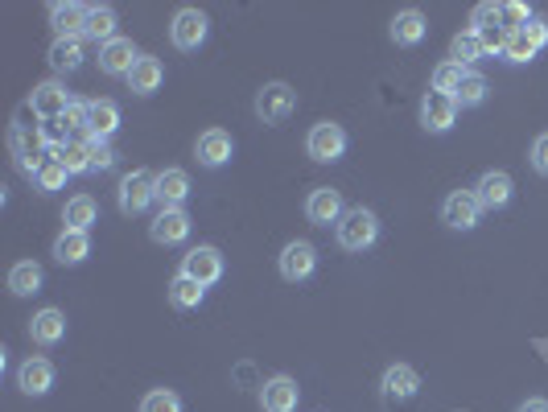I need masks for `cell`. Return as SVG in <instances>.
Returning <instances> with one entry per match:
<instances>
[{"label":"cell","mask_w":548,"mask_h":412,"mask_svg":"<svg viewBox=\"0 0 548 412\" xmlns=\"http://www.w3.org/2000/svg\"><path fill=\"white\" fill-rule=\"evenodd\" d=\"M87 165H91V174H104V169H112L116 165L112 141H91V136H87Z\"/></svg>","instance_id":"obj_38"},{"label":"cell","mask_w":548,"mask_h":412,"mask_svg":"<svg viewBox=\"0 0 548 412\" xmlns=\"http://www.w3.org/2000/svg\"><path fill=\"white\" fill-rule=\"evenodd\" d=\"M478 58H487V46H483V33H474V29H462L458 38L450 42V62H458V66H470L478 62Z\"/></svg>","instance_id":"obj_29"},{"label":"cell","mask_w":548,"mask_h":412,"mask_svg":"<svg viewBox=\"0 0 548 412\" xmlns=\"http://www.w3.org/2000/svg\"><path fill=\"white\" fill-rule=\"evenodd\" d=\"M462 79H466V66H458V62H450V58L433 66V91H441V95H458Z\"/></svg>","instance_id":"obj_33"},{"label":"cell","mask_w":548,"mask_h":412,"mask_svg":"<svg viewBox=\"0 0 548 412\" xmlns=\"http://www.w3.org/2000/svg\"><path fill=\"white\" fill-rule=\"evenodd\" d=\"M9 289H13V297H33V293L42 289V268L33 264V260L13 264L9 268Z\"/></svg>","instance_id":"obj_31"},{"label":"cell","mask_w":548,"mask_h":412,"mask_svg":"<svg viewBox=\"0 0 548 412\" xmlns=\"http://www.w3.org/2000/svg\"><path fill=\"white\" fill-rule=\"evenodd\" d=\"M87 256H91V231L62 227V235L54 239V260L58 264H83Z\"/></svg>","instance_id":"obj_25"},{"label":"cell","mask_w":548,"mask_h":412,"mask_svg":"<svg viewBox=\"0 0 548 412\" xmlns=\"http://www.w3.org/2000/svg\"><path fill=\"white\" fill-rule=\"evenodd\" d=\"M136 62H141V50L132 46V38H112L108 46H99V71L112 79H128Z\"/></svg>","instance_id":"obj_13"},{"label":"cell","mask_w":548,"mask_h":412,"mask_svg":"<svg viewBox=\"0 0 548 412\" xmlns=\"http://www.w3.org/2000/svg\"><path fill=\"white\" fill-rule=\"evenodd\" d=\"M62 128L71 136H79V141H87V103H71L62 116Z\"/></svg>","instance_id":"obj_41"},{"label":"cell","mask_w":548,"mask_h":412,"mask_svg":"<svg viewBox=\"0 0 548 412\" xmlns=\"http://www.w3.org/2000/svg\"><path fill=\"white\" fill-rule=\"evenodd\" d=\"M120 128V103L116 99H91L87 103V136L91 141H112Z\"/></svg>","instance_id":"obj_17"},{"label":"cell","mask_w":548,"mask_h":412,"mask_svg":"<svg viewBox=\"0 0 548 412\" xmlns=\"http://www.w3.org/2000/svg\"><path fill=\"white\" fill-rule=\"evenodd\" d=\"M441 223L450 231H474L478 223H483V202H478L474 190H454L445 194L441 202Z\"/></svg>","instance_id":"obj_4"},{"label":"cell","mask_w":548,"mask_h":412,"mask_svg":"<svg viewBox=\"0 0 548 412\" xmlns=\"http://www.w3.org/2000/svg\"><path fill=\"white\" fill-rule=\"evenodd\" d=\"M487 91H491V83L478 75V71H466V79H462V87H458V108H478V103H487Z\"/></svg>","instance_id":"obj_34"},{"label":"cell","mask_w":548,"mask_h":412,"mask_svg":"<svg viewBox=\"0 0 548 412\" xmlns=\"http://www.w3.org/2000/svg\"><path fill=\"white\" fill-rule=\"evenodd\" d=\"M83 38H91V42H99V46H108L112 38H120V33H116V9H112V5H91V9H87Z\"/></svg>","instance_id":"obj_27"},{"label":"cell","mask_w":548,"mask_h":412,"mask_svg":"<svg viewBox=\"0 0 548 412\" xmlns=\"http://www.w3.org/2000/svg\"><path fill=\"white\" fill-rule=\"evenodd\" d=\"M161 83H165V66H161V58L141 54V62H136L132 75H128V91H132V95H153V91H161Z\"/></svg>","instance_id":"obj_24"},{"label":"cell","mask_w":548,"mask_h":412,"mask_svg":"<svg viewBox=\"0 0 548 412\" xmlns=\"http://www.w3.org/2000/svg\"><path fill=\"white\" fill-rule=\"evenodd\" d=\"M524 33L532 38V46H536V50H544V46H548V21H544V17H532V21L524 25Z\"/></svg>","instance_id":"obj_43"},{"label":"cell","mask_w":548,"mask_h":412,"mask_svg":"<svg viewBox=\"0 0 548 412\" xmlns=\"http://www.w3.org/2000/svg\"><path fill=\"white\" fill-rule=\"evenodd\" d=\"M347 215V202H342V194L334 186H318L310 190V198H305V219H310L314 227H338V219Z\"/></svg>","instance_id":"obj_11"},{"label":"cell","mask_w":548,"mask_h":412,"mask_svg":"<svg viewBox=\"0 0 548 412\" xmlns=\"http://www.w3.org/2000/svg\"><path fill=\"white\" fill-rule=\"evenodd\" d=\"M277 268H281V277H285L289 285L310 281V277H314V268H318V248L310 244V239H293V244L281 248Z\"/></svg>","instance_id":"obj_8"},{"label":"cell","mask_w":548,"mask_h":412,"mask_svg":"<svg viewBox=\"0 0 548 412\" xmlns=\"http://www.w3.org/2000/svg\"><path fill=\"white\" fill-rule=\"evenodd\" d=\"M384 396L388 400H396V404H404V400H413L417 392H421V375L408 367V363H396V367H388L384 371Z\"/></svg>","instance_id":"obj_23"},{"label":"cell","mask_w":548,"mask_h":412,"mask_svg":"<svg viewBox=\"0 0 548 412\" xmlns=\"http://www.w3.org/2000/svg\"><path fill=\"white\" fill-rule=\"evenodd\" d=\"M334 235H338L342 252H367L375 239H380V219H375V211H367V206H347V215L338 219Z\"/></svg>","instance_id":"obj_1"},{"label":"cell","mask_w":548,"mask_h":412,"mask_svg":"<svg viewBox=\"0 0 548 412\" xmlns=\"http://www.w3.org/2000/svg\"><path fill=\"white\" fill-rule=\"evenodd\" d=\"M540 50L532 46V38H528V33L520 29V33H507V46H503V58L507 62H516V66H524V62H532Z\"/></svg>","instance_id":"obj_36"},{"label":"cell","mask_w":548,"mask_h":412,"mask_svg":"<svg viewBox=\"0 0 548 412\" xmlns=\"http://www.w3.org/2000/svg\"><path fill=\"white\" fill-rule=\"evenodd\" d=\"M153 202H157V174H149V169L124 174V182H120V211L124 215H145Z\"/></svg>","instance_id":"obj_5"},{"label":"cell","mask_w":548,"mask_h":412,"mask_svg":"<svg viewBox=\"0 0 548 412\" xmlns=\"http://www.w3.org/2000/svg\"><path fill=\"white\" fill-rule=\"evenodd\" d=\"M66 178H71V169L62 165V157H58V153H46L42 165H38V174H33V186H38L42 194H54V190L66 186Z\"/></svg>","instance_id":"obj_30"},{"label":"cell","mask_w":548,"mask_h":412,"mask_svg":"<svg viewBox=\"0 0 548 412\" xmlns=\"http://www.w3.org/2000/svg\"><path fill=\"white\" fill-rule=\"evenodd\" d=\"M87 38H54V46H50V66L58 75H71V71H79L83 66V58H87V46H83Z\"/></svg>","instance_id":"obj_26"},{"label":"cell","mask_w":548,"mask_h":412,"mask_svg":"<svg viewBox=\"0 0 548 412\" xmlns=\"http://www.w3.org/2000/svg\"><path fill=\"white\" fill-rule=\"evenodd\" d=\"M182 277L198 281L202 289L219 285V281H223V252H219V248H211V244H198V248H190V252L182 256Z\"/></svg>","instance_id":"obj_7"},{"label":"cell","mask_w":548,"mask_h":412,"mask_svg":"<svg viewBox=\"0 0 548 412\" xmlns=\"http://www.w3.org/2000/svg\"><path fill=\"white\" fill-rule=\"evenodd\" d=\"M207 33H211V21L202 9H178L174 21H169V42H174L182 54L198 50L202 42H207Z\"/></svg>","instance_id":"obj_6"},{"label":"cell","mask_w":548,"mask_h":412,"mask_svg":"<svg viewBox=\"0 0 548 412\" xmlns=\"http://www.w3.org/2000/svg\"><path fill=\"white\" fill-rule=\"evenodd\" d=\"M528 21H532V9L524 5V0H507V5H503V29L507 33H520Z\"/></svg>","instance_id":"obj_40"},{"label":"cell","mask_w":548,"mask_h":412,"mask_svg":"<svg viewBox=\"0 0 548 412\" xmlns=\"http://www.w3.org/2000/svg\"><path fill=\"white\" fill-rule=\"evenodd\" d=\"M190 215L186 211H165V206H161V211L153 215V223H149V239H153V244H161V248H174V244H186V239H190Z\"/></svg>","instance_id":"obj_12"},{"label":"cell","mask_w":548,"mask_h":412,"mask_svg":"<svg viewBox=\"0 0 548 412\" xmlns=\"http://www.w3.org/2000/svg\"><path fill=\"white\" fill-rule=\"evenodd\" d=\"M71 103H75V99L66 95V87H62L58 79L38 83V87H33V95H29V108H33V116H42V120H62Z\"/></svg>","instance_id":"obj_14"},{"label":"cell","mask_w":548,"mask_h":412,"mask_svg":"<svg viewBox=\"0 0 548 412\" xmlns=\"http://www.w3.org/2000/svg\"><path fill=\"white\" fill-rule=\"evenodd\" d=\"M87 9L91 5H79V0H58V5H50V25H54L58 38H83Z\"/></svg>","instance_id":"obj_20"},{"label":"cell","mask_w":548,"mask_h":412,"mask_svg":"<svg viewBox=\"0 0 548 412\" xmlns=\"http://www.w3.org/2000/svg\"><path fill=\"white\" fill-rule=\"evenodd\" d=\"M17 388H21L25 396H46V392L54 388V363L42 359V355L25 359V363L17 367Z\"/></svg>","instance_id":"obj_18"},{"label":"cell","mask_w":548,"mask_h":412,"mask_svg":"<svg viewBox=\"0 0 548 412\" xmlns=\"http://www.w3.org/2000/svg\"><path fill=\"white\" fill-rule=\"evenodd\" d=\"M194 157L202 169H223L231 157H235V141H231V132L227 128H207L194 141Z\"/></svg>","instance_id":"obj_10"},{"label":"cell","mask_w":548,"mask_h":412,"mask_svg":"<svg viewBox=\"0 0 548 412\" xmlns=\"http://www.w3.org/2000/svg\"><path fill=\"white\" fill-rule=\"evenodd\" d=\"M458 124V99L454 95H441V91H429L421 99V128L441 136V132H450Z\"/></svg>","instance_id":"obj_9"},{"label":"cell","mask_w":548,"mask_h":412,"mask_svg":"<svg viewBox=\"0 0 548 412\" xmlns=\"http://www.w3.org/2000/svg\"><path fill=\"white\" fill-rule=\"evenodd\" d=\"M425 33H429V21H425L421 9H400V13L392 17V25H388V38H392L396 46H421Z\"/></svg>","instance_id":"obj_21"},{"label":"cell","mask_w":548,"mask_h":412,"mask_svg":"<svg viewBox=\"0 0 548 412\" xmlns=\"http://www.w3.org/2000/svg\"><path fill=\"white\" fill-rule=\"evenodd\" d=\"M301 404V388L289 375H272V380L260 384V408L264 412H297Z\"/></svg>","instance_id":"obj_16"},{"label":"cell","mask_w":548,"mask_h":412,"mask_svg":"<svg viewBox=\"0 0 548 412\" xmlns=\"http://www.w3.org/2000/svg\"><path fill=\"white\" fill-rule=\"evenodd\" d=\"M470 190L478 194V202H483V211H503L511 202V194H516V182H511V174H503V169H487Z\"/></svg>","instance_id":"obj_15"},{"label":"cell","mask_w":548,"mask_h":412,"mask_svg":"<svg viewBox=\"0 0 548 412\" xmlns=\"http://www.w3.org/2000/svg\"><path fill=\"white\" fill-rule=\"evenodd\" d=\"M305 153H310L318 165H334L347 153V128L334 124V120H318L305 136Z\"/></svg>","instance_id":"obj_2"},{"label":"cell","mask_w":548,"mask_h":412,"mask_svg":"<svg viewBox=\"0 0 548 412\" xmlns=\"http://www.w3.org/2000/svg\"><path fill=\"white\" fill-rule=\"evenodd\" d=\"M141 412H182V396L169 388H153V392H145Z\"/></svg>","instance_id":"obj_37"},{"label":"cell","mask_w":548,"mask_h":412,"mask_svg":"<svg viewBox=\"0 0 548 412\" xmlns=\"http://www.w3.org/2000/svg\"><path fill=\"white\" fill-rule=\"evenodd\" d=\"M516 412H548V400H544V396H532V400H524Z\"/></svg>","instance_id":"obj_44"},{"label":"cell","mask_w":548,"mask_h":412,"mask_svg":"<svg viewBox=\"0 0 548 412\" xmlns=\"http://www.w3.org/2000/svg\"><path fill=\"white\" fill-rule=\"evenodd\" d=\"M186 198H190V174L186 169H161L157 174V202L165 211H186Z\"/></svg>","instance_id":"obj_19"},{"label":"cell","mask_w":548,"mask_h":412,"mask_svg":"<svg viewBox=\"0 0 548 412\" xmlns=\"http://www.w3.org/2000/svg\"><path fill=\"white\" fill-rule=\"evenodd\" d=\"M95 219H99V206H95L91 194H75L62 206V227H71V231H91Z\"/></svg>","instance_id":"obj_28"},{"label":"cell","mask_w":548,"mask_h":412,"mask_svg":"<svg viewBox=\"0 0 548 412\" xmlns=\"http://www.w3.org/2000/svg\"><path fill=\"white\" fill-rule=\"evenodd\" d=\"M470 29L474 33H495V29H503V5H474V13H470ZM507 33V29H503Z\"/></svg>","instance_id":"obj_35"},{"label":"cell","mask_w":548,"mask_h":412,"mask_svg":"<svg viewBox=\"0 0 548 412\" xmlns=\"http://www.w3.org/2000/svg\"><path fill=\"white\" fill-rule=\"evenodd\" d=\"M528 161H532V169H536V174H544V178H548V132H540L536 141H532V153H528Z\"/></svg>","instance_id":"obj_42"},{"label":"cell","mask_w":548,"mask_h":412,"mask_svg":"<svg viewBox=\"0 0 548 412\" xmlns=\"http://www.w3.org/2000/svg\"><path fill=\"white\" fill-rule=\"evenodd\" d=\"M29 338L38 342V347H58V342L66 338V314L62 309H38V314L29 318Z\"/></svg>","instance_id":"obj_22"},{"label":"cell","mask_w":548,"mask_h":412,"mask_svg":"<svg viewBox=\"0 0 548 412\" xmlns=\"http://www.w3.org/2000/svg\"><path fill=\"white\" fill-rule=\"evenodd\" d=\"M297 112V91L289 83H264L256 91V116L260 124H285Z\"/></svg>","instance_id":"obj_3"},{"label":"cell","mask_w":548,"mask_h":412,"mask_svg":"<svg viewBox=\"0 0 548 412\" xmlns=\"http://www.w3.org/2000/svg\"><path fill=\"white\" fill-rule=\"evenodd\" d=\"M202 297H207V289H202L198 281H190V277H182V272L169 281V301H174V309H198Z\"/></svg>","instance_id":"obj_32"},{"label":"cell","mask_w":548,"mask_h":412,"mask_svg":"<svg viewBox=\"0 0 548 412\" xmlns=\"http://www.w3.org/2000/svg\"><path fill=\"white\" fill-rule=\"evenodd\" d=\"M62 165L71 169V174H91V165H87V141H71V145H62L58 149Z\"/></svg>","instance_id":"obj_39"}]
</instances>
